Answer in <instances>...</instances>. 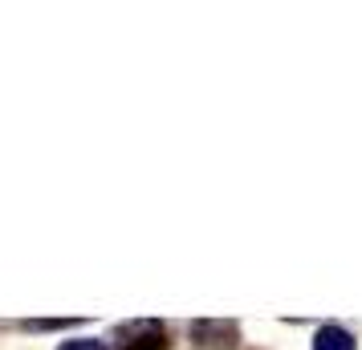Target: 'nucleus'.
Returning a JSON list of instances; mask_svg holds the SVG:
<instances>
[{
	"mask_svg": "<svg viewBox=\"0 0 362 350\" xmlns=\"http://www.w3.org/2000/svg\"><path fill=\"white\" fill-rule=\"evenodd\" d=\"M57 350H106V342H98V338H74V342H62Z\"/></svg>",
	"mask_w": 362,
	"mask_h": 350,
	"instance_id": "obj_4",
	"label": "nucleus"
},
{
	"mask_svg": "<svg viewBox=\"0 0 362 350\" xmlns=\"http://www.w3.org/2000/svg\"><path fill=\"white\" fill-rule=\"evenodd\" d=\"M192 342H199L208 350H232L240 342V334H236L232 322H196L192 326Z\"/></svg>",
	"mask_w": 362,
	"mask_h": 350,
	"instance_id": "obj_2",
	"label": "nucleus"
},
{
	"mask_svg": "<svg viewBox=\"0 0 362 350\" xmlns=\"http://www.w3.org/2000/svg\"><path fill=\"white\" fill-rule=\"evenodd\" d=\"M313 350H354V338L342 326H322L313 338Z\"/></svg>",
	"mask_w": 362,
	"mask_h": 350,
	"instance_id": "obj_3",
	"label": "nucleus"
},
{
	"mask_svg": "<svg viewBox=\"0 0 362 350\" xmlns=\"http://www.w3.org/2000/svg\"><path fill=\"white\" fill-rule=\"evenodd\" d=\"M118 350H167V330L159 322H131L118 330Z\"/></svg>",
	"mask_w": 362,
	"mask_h": 350,
	"instance_id": "obj_1",
	"label": "nucleus"
}]
</instances>
